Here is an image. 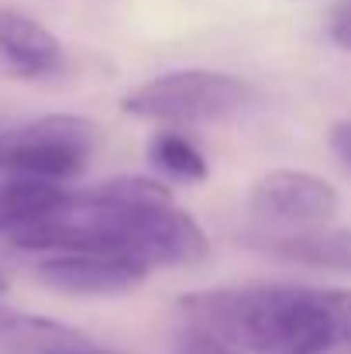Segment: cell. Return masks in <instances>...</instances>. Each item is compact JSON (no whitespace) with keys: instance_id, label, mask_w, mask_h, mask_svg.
<instances>
[{"instance_id":"obj_1","label":"cell","mask_w":351,"mask_h":354,"mask_svg":"<svg viewBox=\"0 0 351 354\" xmlns=\"http://www.w3.org/2000/svg\"><path fill=\"white\" fill-rule=\"evenodd\" d=\"M17 251H104L148 268H190L210 254L204 227L172 203V193L141 176H117L69 196L10 241Z\"/></svg>"},{"instance_id":"obj_2","label":"cell","mask_w":351,"mask_h":354,"mask_svg":"<svg viewBox=\"0 0 351 354\" xmlns=\"http://www.w3.org/2000/svg\"><path fill=\"white\" fill-rule=\"evenodd\" d=\"M179 313L251 354H331L341 344L324 289L307 286L190 292L179 299Z\"/></svg>"},{"instance_id":"obj_3","label":"cell","mask_w":351,"mask_h":354,"mask_svg":"<svg viewBox=\"0 0 351 354\" xmlns=\"http://www.w3.org/2000/svg\"><path fill=\"white\" fill-rule=\"evenodd\" d=\"M248 100H251L248 83H241L231 73L176 69V73H162L141 83L138 90H131L120 100V111L138 120L186 127V124L228 120L237 111H244Z\"/></svg>"},{"instance_id":"obj_4","label":"cell","mask_w":351,"mask_h":354,"mask_svg":"<svg viewBox=\"0 0 351 354\" xmlns=\"http://www.w3.org/2000/svg\"><path fill=\"white\" fill-rule=\"evenodd\" d=\"M97 151V124L80 114H48L0 131V176L73 183Z\"/></svg>"},{"instance_id":"obj_5","label":"cell","mask_w":351,"mask_h":354,"mask_svg":"<svg viewBox=\"0 0 351 354\" xmlns=\"http://www.w3.org/2000/svg\"><path fill=\"white\" fill-rule=\"evenodd\" d=\"M248 207L255 217L269 224H279L286 231H307V227H327L341 210V196L327 179L314 172L272 169L255 183Z\"/></svg>"},{"instance_id":"obj_6","label":"cell","mask_w":351,"mask_h":354,"mask_svg":"<svg viewBox=\"0 0 351 354\" xmlns=\"http://www.w3.org/2000/svg\"><path fill=\"white\" fill-rule=\"evenodd\" d=\"M148 265L104 251H55L35 265V275L66 296H120L148 279Z\"/></svg>"},{"instance_id":"obj_7","label":"cell","mask_w":351,"mask_h":354,"mask_svg":"<svg viewBox=\"0 0 351 354\" xmlns=\"http://www.w3.org/2000/svg\"><path fill=\"white\" fill-rule=\"evenodd\" d=\"M0 69L17 80H52L66 73V48L31 14L0 7Z\"/></svg>"},{"instance_id":"obj_8","label":"cell","mask_w":351,"mask_h":354,"mask_svg":"<svg viewBox=\"0 0 351 354\" xmlns=\"http://www.w3.org/2000/svg\"><path fill=\"white\" fill-rule=\"evenodd\" d=\"M66 196H69L66 183L7 176V183H0V241L10 244L17 234L45 221Z\"/></svg>"},{"instance_id":"obj_9","label":"cell","mask_w":351,"mask_h":354,"mask_svg":"<svg viewBox=\"0 0 351 354\" xmlns=\"http://www.w3.org/2000/svg\"><path fill=\"white\" fill-rule=\"evenodd\" d=\"M265 251L286 258V261H303L314 268H345L351 272V231H331V227H307V231H286V234H269Z\"/></svg>"},{"instance_id":"obj_10","label":"cell","mask_w":351,"mask_h":354,"mask_svg":"<svg viewBox=\"0 0 351 354\" xmlns=\"http://www.w3.org/2000/svg\"><path fill=\"white\" fill-rule=\"evenodd\" d=\"M148 158L176 183H204L210 176L204 151L179 131H155L148 141Z\"/></svg>"},{"instance_id":"obj_11","label":"cell","mask_w":351,"mask_h":354,"mask_svg":"<svg viewBox=\"0 0 351 354\" xmlns=\"http://www.w3.org/2000/svg\"><path fill=\"white\" fill-rule=\"evenodd\" d=\"M172 354H241L234 344H228L224 337H217L214 330L193 324V320H183L179 330H176V341H172Z\"/></svg>"},{"instance_id":"obj_12","label":"cell","mask_w":351,"mask_h":354,"mask_svg":"<svg viewBox=\"0 0 351 354\" xmlns=\"http://www.w3.org/2000/svg\"><path fill=\"white\" fill-rule=\"evenodd\" d=\"M324 299H327V310L334 317L341 344H351V289H324Z\"/></svg>"},{"instance_id":"obj_13","label":"cell","mask_w":351,"mask_h":354,"mask_svg":"<svg viewBox=\"0 0 351 354\" xmlns=\"http://www.w3.org/2000/svg\"><path fill=\"white\" fill-rule=\"evenodd\" d=\"M327 35L338 48L351 52V0H338L334 10H331V21H327Z\"/></svg>"},{"instance_id":"obj_14","label":"cell","mask_w":351,"mask_h":354,"mask_svg":"<svg viewBox=\"0 0 351 354\" xmlns=\"http://www.w3.org/2000/svg\"><path fill=\"white\" fill-rule=\"evenodd\" d=\"M38 354H117V351H104V348L83 344V341L69 330V334H62V337H55V341L42 344V351H38Z\"/></svg>"},{"instance_id":"obj_15","label":"cell","mask_w":351,"mask_h":354,"mask_svg":"<svg viewBox=\"0 0 351 354\" xmlns=\"http://www.w3.org/2000/svg\"><path fill=\"white\" fill-rule=\"evenodd\" d=\"M327 145H331V151H334V155L351 169V120H341V124L331 127Z\"/></svg>"},{"instance_id":"obj_16","label":"cell","mask_w":351,"mask_h":354,"mask_svg":"<svg viewBox=\"0 0 351 354\" xmlns=\"http://www.w3.org/2000/svg\"><path fill=\"white\" fill-rule=\"evenodd\" d=\"M3 292H7V279L0 275V296H3Z\"/></svg>"}]
</instances>
